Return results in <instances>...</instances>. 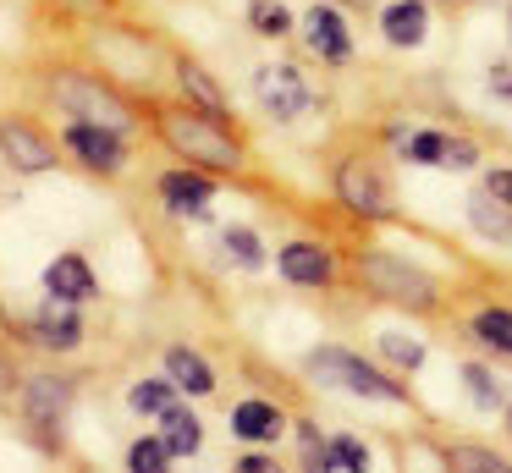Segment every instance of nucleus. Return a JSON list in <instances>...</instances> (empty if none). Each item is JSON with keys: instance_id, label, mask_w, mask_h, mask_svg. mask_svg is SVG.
I'll return each instance as SVG.
<instances>
[{"instance_id": "obj_35", "label": "nucleus", "mask_w": 512, "mask_h": 473, "mask_svg": "<svg viewBox=\"0 0 512 473\" xmlns=\"http://www.w3.org/2000/svg\"><path fill=\"white\" fill-rule=\"evenodd\" d=\"M12 385H17V369L6 358H0V402H6V396H12Z\"/></svg>"}, {"instance_id": "obj_6", "label": "nucleus", "mask_w": 512, "mask_h": 473, "mask_svg": "<svg viewBox=\"0 0 512 473\" xmlns=\"http://www.w3.org/2000/svg\"><path fill=\"white\" fill-rule=\"evenodd\" d=\"M0 154L28 176L56 171V143H50L39 127H28V121H0Z\"/></svg>"}, {"instance_id": "obj_31", "label": "nucleus", "mask_w": 512, "mask_h": 473, "mask_svg": "<svg viewBox=\"0 0 512 473\" xmlns=\"http://www.w3.org/2000/svg\"><path fill=\"white\" fill-rule=\"evenodd\" d=\"M303 473H331V451L320 446L314 429H303Z\"/></svg>"}, {"instance_id": "obj_13", "label": "nucleus", "mask_w": 512, "mask_h": 473, "mask_svg": "<svg viewBox=\"0 0 512 473\" xmlns=\"http://www.w3.org/2000/svg\"><path fill=\"white\" fill-rule=\"evenodd\" d=\"M303 28H309L314 55H325V61H347V55H353V39H347V17H342V11L314 6L309 17H303Z\"/></svg>"}, {"instance_id": "obj_33", "label": "nucleus", "mask_w": 512, "mask_h": 473, "mask_svg": "<svg viewBox=\"0 0 512 473\" xmlns=\"http://www.w3.org/2000/svg\"><path fill=\"white\" fill-rule=\"evenodd\" d=\"M490 94L512 99V66H490Z\"/></svg>"}, {"instance_id": "obj_28", "label": "nucleus", "mask_w": 512, "mask_h": 473, "mask_svg": "<svg viewBox=\"0 0 512 473\" xmlns=\"http://www.w3.org/2000/svg\"><path fill=\"white\" fill-rule=\"evenodd\" d=\"M133 407H138V413H166V407H171V374H166V380L133 385Z\"/></svg>"}, {"instance_id": "obj_7", "label": "nucleus", "mask_w": 512, "mask_h": 473, "mask_svg": "<svg viewBox=\"0 0 512 473\" xmlns=\"http://www.w3.org/2000/svg\"><path fill=\"white\" fill-rule=\"evenodd\" d=\"M254 94H259V105H265L270 116H281V121L303 116V105H309V88H303L298 66H259Z\"/></svg>"}, {"instance_id": "obj_10", "label": "nucleus", "mask_w": 512, "mask_h": 473, "mask_svg": "<svg viewBox=\"0 0 512 473\" xmlns=\"http://www.w3.org/2000/svg\"><path fill=\"white\" fill-rule=\"evenodd\" d=\"M28 336H34L39 347H50V352H72L83 341V319L72 314V303H56V297H50V303L28 319Z\"/></svg>"}, {"instance_id": "obj_4", "label": "nucleus", "mask_w": 512, "mask_h": 473, "mask_svg": "<svg viewBox=\"0 0 512 473\" xmlns=\"http://www.w3.org/2000/svg\"><path fill=\"white\" fill-rule=\"evenodd\" d=\"M56 105L67 110V116H78V121H94V127H116L122 132V121H127V110H122V99L116 94H105L94 77H56Z\"/></svg>"}, {"instance_id": "obj_15", "label": "nucleus", "mask_w": 512, "mask_h": 473, "mask_svg": "<svg viewBox=\"0 0 512 473\" xmlns=\"http://www.w3.org/2000/svg\"><path fill=\"white\" fill-rule=\"evenodd\" d=\"M380 28H386V39L397 44V50H413V44H424V33H430V11H424V0H397V6H386Z\"/></svg>"}, {"instance_id": "obj_3", "label": "nucleus", "mask_w": 512, "mask_h": 473, "mask_svg": "<svg viewBox=\"0 0 512 473\" xmlns=\"http://www.w3.org/2000/svg\"><path fill=\"white\" fill-rule=\"evenodd\" d=\"M358 275L369 281V292L391 297V303H402V308H430L435 303V281H430V275L413 270V264H402V259H391V253H364Z\"/></svg>"}, {"instance_id": "obj_9", "label": "nucleus", "mask_w": 512, "mask_h": 473, "mask_svg": "<svg viewBox=\"0 0 512 473\" xmlns=\"http://www.w3.org/2000/svg\"><path fill=\"white\" fill-rule=\"evenodd\" d=\"M402 154H408L413 165H441V171H474L479 149L463 138H441V132H413L408 143H402Z\"/></svg>"}, {"instance_id": "obj_27", "label": "nucleus", "mask_w": 512, "mask_h": 473, "mask_svg": "<svg viewBox=\"0 0 512 473\" xmlns=\"http://www.w3.org/2000/svg\"><path fill=\"white\" fill-rule=\"evenodd\" d=\"M254 28L270 33V39H281V33H292V11L276 6V0H254Z\"/></svg>"}, {"instance_id": "obj_16", "label": "nucleus", "mask_w": 512, "mask_h": 473, "mask_svg": "<svg viewBox=\"0 0 512 473\" xmlns=\"http://www.w3.org/2000/svg\"><path fill=\"white\" fill-rule=\"evenodd\" d=\"M281 275L298 286H325L331 281V259H325V248H314V242H287L281 248Z\"/></svg>"}, {"instance_id": "obj_8", "label": "nucleus", "mask_w": 512, "mask_h": 473, "mask_svg": "<svg viewBox=\"0 0 512 473\" xmlns=\"http://www.w3.org/2000/svg\"><path fill=\"white\" fill-rule=\"evenodd\" d=\"M23 413H28V424L56 429L61 418L72 413V380H61V374H34L28 391H23Z\"/></svg>"}, {"instance_id": "obj_23", "label": "nucleus", "mask_w": 512, "mask_h": 473, "mask_svg": "<svg viewBox=\"0 0 512 473\" xmlns=\"http://www.w3.org/2000/svg\"><path fill=\"white\" fill-rule=\"evenodd\" d=\"M380 352H386L391 363H402V369H419L424 363V341L402 336V330H380Z\"/></svg>"}, {"instance_id": "obj_26", "label": "nucleus", "mask_w": 512, "mask_h": 473, "mask_svg": "<svg viewBox=\"0 0 512 473\" xmlns=\"http://www.w3.org/2000/svg\"><path fill=\"white\" fill-rule=\"evenodd\" d=\"M226 253H232L237 264H248V270H259V264H265V248H259V237L248 226H232L226 231Z\"/></svg>"}, {"instance_id": "obj_32", "label": "nucleus", "mask_w": 512, "mask_h": 473, "mask_svg": "<svg viewBox=\"0 0 512 473\" xmlns=\"http://www.w3.org/2000/svg\"><path fill=\"white\" fill-rule=\"evenodd\" d=\"M485 193H496L501 204H512V165H501V171L485 176Z\"/></svg>"}, {"instance_id": "obj_19", "label": "nucleus", "mask_w": 512, "mask_h": 473, "mask_svg": "<svg viewBox=\"0 0 512 473\" xmlns=\"http://www.w3.org/2000/svg\"><path fill=\"white\" fill-rule=\"evenodd\" d=\"M160 429H166V446H171V457H193V451L204 446V429H199V418L188 413V407H166L160 413Z\"/></svg>"}, {"instance_id": "obj_1", "label": "nucleus", "mask_w": 512, "mask_h": 473, "mask_svg": "<svg viewBox=\"0 0 512 473\" xmlns=\"http://www.w3.org/2000/svg\"><path fill=\"white\" fill-rule=\"evenodd\" d=\"M160 132H166V143L193 165H210V171H237V165H243L237 138L221 127V116H210V110H166Z\"/></svg>"}, {"instance_id": "obj_20", "label": "nucleus", "mask_w": 512, "mask_h": 473, "mask_svg": "<svg viewBox=\"0 0 512 473\" xmlns=\"http://www.w3.org/2000/svg\"><path fill=\"white\" fill-rule=\"evenodd\" d=\"M232 429H237V440H276L281 435V413L270 402H237Z\"/></svg>"}, {"instance_id": "obj_21", "label": "nucleus", "mask_w": 512, "mask_h": 473, "mask_svg": "<svg viewBox=\"0 0 512 473\" xmlns=\"http://www.w3.org/2000/svg\"><path fill=\"white\" fill-rule=\"evenodd\" d=\"M177 77H182V88H188V99H193L199 110H210V116H226V99H221V88L210 83V72H204V66L182 61Z\"/></svg>"}, {"instance_id": "obj_24", "label": "nucleus", "mask_w": 512, "mask_h": 473, "mask_svg": "<svg viewBox=\"0 0 512 473\" xmlns=\"http://www.w3.org/2000/svg\"><path fill=\"white\" fill-rule=\"evenodd\" d=\"M166 462H171L166 440H138V446L127 451V468H133V473H171Z\"/></svg>"}, {"instance_id": "obj_14", "label": "nucleus", "mask_w": 512, "mask_h": 473, "mask_svg": "<svg viewBox=\"0 0 512 473\" xmlns=\"http://www.w3.org/2000/svg\"><path fill=\"white\" fill-rule=\"evenodd\" d=\"M160 198H166L177 215H204L210 198H215V187H210L204 171H166L160 176Z\"/></svg>"}, {"instance_id": "obj_17", "label": "nucleus", "mask_w": 512, "mask_h": 473, "mask_svg": "<svg viewBox=\"0 0 512 473\" xmlns=\"http://www.w3.org/2000/svg\"><path fill=\"white\" fill-rule=\"evenodd\" d=\"M468 226L490 242H512V204H501L496 193H474L468 198Z\"/></svg>"}, {"instance_id": "obj_2", "label": "nucleus", "mask_w": 512, "mask_h": 473, "mask_svg": "<svg viewBox=\"0 0 512 473\" xmlns=\"http://www.w3.org/2000/svg\"><path fill=\"white\" fill-rule=\"evenodd\" d=\"M309 374L320 385H336V391H353V396H386V402H402V391L386 380V374L375 369V363H364V358H353V352H342V347H320L309 358Z\"/></svg>"}, {"instance_id": "obj_25", "label": "nucleus", "mask_w": 512, "mask_h": 473, "mask_svg": "<svg viewBox=\"0 0 512 473\" xmlns=\"http://www.w3.org/2000/svg\"><path fill=\"white\" fill-rule=\"evenodd\" d=\"M452 468L457 473H512L507 462H501L496 451H485V446H457L452 451Z\"/></svg>"}, {"instance_id": "obj_30", "label": "nucleus", "mask_w": 512, "mask_h": 473, "mask_svg": "<svg viewBox=\"0 0 512 473\" xmlns=\"http://www.w3.org/2000/svg\"><path fill=\"white\" fill-rule=\"evenodd\" d=\"M342 462V473H369V462H364V446L358 440H331V468Z\"/></svg>"}, {"instance_id": "obj_12", "label": "nucleus", "mask_w": 512, "mask_h": 473, "mask_svg": "<svg viewBox=\"0 0 512 473\" xmlns=\"http://www.w3.org/2000/svg\"><path fill=\"white\" fill-rule=\"evenodd\" d=\"M45 292L56 297V303H89L94 297V270L78 259V253H61V259L45 270Z\"/></svg>"}, {"instance_id": "obj_11", "label": "nucleus", "mask_w": 512, "mask_h": 473, "mask_svg": "<svg viewBox=\"0 0 512 473\" xmlns=\"http://www.w3.org/2000/svg\"><path fill=\"white\" fill-rule=\"evenodd\" d=\"M336 193H342L347 204H353V215H364V220H380L391 209L386 204V187H380L364 165H342V171H336Z\"/></svg>"}, {"instance_id": "obj_29", "label": "nucleus", "mask_w": 512, "mask_h": 473, "mask_svg": "<svg viewBox=\"0 0 512 473\" xmlns=\"http://www.w3.org/2000/svg\"><path fill=\"white\" fill-rule=\"evenodd\" d=\"M463 391L474 396L479 407H496L501 402V391H496V380H490L485 369H479V363H463Z\"/></svg>"}, {"instance_id": "obj_34", "label": "nucleus", "mask_w": 512, "mask_h": 473, "mask_svg": "<svg viewBox=\"0 0 512 473\" xmlns=\"http://www.w3.org/2000/svg\"><path fill=\"white\" fill-rule=\"evenodd\" d=\"M237 473H281V462H270V457H243V462H237Z\"/></svg>"}, {"instance_id": "obj_22", "label": "nucleus", "mask_w": 512, "mask_h": 473, "mask_svg": "<svg viewBox=\"0 0 512 473\" xmlns=\"http://www.w3.org/2000/svg\"><path fill=\"white\" fill-rule=\"evenodd\" d=\"M474 336L485 341V347H496V352L512 358V314L507 308H485V314L474 319Z\"/></svg>"}, {"instance_id": "obj_18", "label": "nucleus", "mask_w": 512, "mask_h": 473, "mask_svg": "<svg viewBox=\"0 0 512 473\" xmlns=\"http://www.w3.org/2000/svg\"><path fill=\"white\" fill-rule=\"evenodd\" d=\"M166 374H171V385H182V391H193V396H210L215 391L210 363H204L199 352H188V347H171L166 352Z\"/></svg>"}, {"instance_id": "obj_5", "label": "nucleus", "mask_w": 512, "mask_h": 473, "mask_svg": "<svg viewBox=\"0 0 512 473\" xmlns=\"http://www.w3.org/2000/svg\"><path fill=\"white\" fill-rule=\"evenodd\" d=\"M67 149L78 154L89 171H122L127 165V143L116 127H94V121H72L67 127Z\"/></svg>"}, {"instance_id": "obj_36", "label": "nucleus", "mask_w": 512, "mask_h": 473, "mask_svg": "<svg viewBox=\"0 0 512 473\" xmlns=\"http://www.w3.org/2000/svg\"><path fill=\"white\" fill-rule=\"evenodd\" d=\"M507 429H512V407H507Z\"/></svg>"}]
</instances>
